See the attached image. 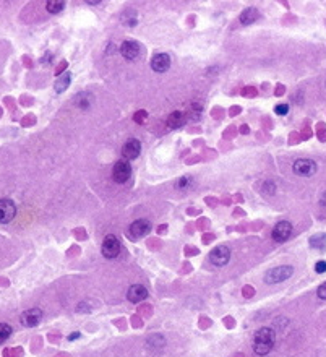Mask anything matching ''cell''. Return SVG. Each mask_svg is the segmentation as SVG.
<instances>
[{
  "label": "cell",
  "instance_id": "7402d4cb",
  "mask_svg": "<svg viewBox=\"0 0 326 357\" xmlns=\"http://www.w3.org/2000/svg\"><path fill=\"white\" fill-rule=\"evenodd\" d=\"M190 185H191V179H190V177H182V179L177 180V185H175V187L182 190V189L190 187Z\"/></svg>",
  "mask_w": 326,
  "mask_h": 357
},
{
  "label": "cell",
  "instance_id": "f1b7e54d",
  "mask_svg": "<svg viewBox=\"0 0 326 357\" xmlns=\"http://www.w3.org/2000/svg\"><path fill=\"white\" fill-rule=\"evenodd\" d=\"M86 3H89V5H98V3H101L99 0H88Z\"/></svg>",
  "mask_w": 326,
  "mask_h": 357
},
{
  "label": "cell",
  "instance_id": "44dd1931",
  "mask_svg": "<svg viewBox=\"0 0 326 357\" xmlns=\"http://www.w3.org/2000/svg\"><path fill=\"white\" fill-rule=\"evenodd\" d=\"M75 103H77L82 109H88L89 108V96H86V93H80L77 96V99H75Z\"/></svg>",
  "mask_w": 326,
  "mask_h": 357
},
{
  "label": "cell",
  "instance_id": "ba28073f",
  "mask_svg": "<svg viewBox=\"0 0 326 357\" xmlns=\"http://www.w3.org/2000/svg\"><path fill=\"white\" fill-rule=\"evenodd\" d=\"M292 234V224L289 221H279L277 224L272 227L271 236L276 242H286Z\"/></svg>",
  "mask_w": 326,
  "mask_h": 357
},
{
  "label": "cell",
  "instance_id": "52a82bcc",
  "mask_svg": "<svg viewBox=\"0 0 326 357\" xmlns=\"http://www.w3.org/2000/svg\"><path fill=\"white\" fill-rule=\"evenodd\" d=\"M42 320V310L41 308H28L21 313L20 322L23 325L25 328H33L36 325H39V322Z\"/></svg>",
  "mask_w": 326,
  "mask_h": 357
},
{
  "label": "cell",
  "instance_id": "3957f363",
  "mask_svg": "<svg viewBox=\"0 0 326 357\" xmlns=\"http://www.w3.org/2000/svg\"><path fill=\"white\" fill-rule=\"evenodd\" d=\"M317 163L313 159H307V158H300L297 159L296 163L292 164V170L296 175H300V177H310L317 172Z\"/></svg>",
  "mask_w": 326,
  "mask_h": 357
},
{
  "label": "cell",
  "instance_id": "ac0fdd59",
  "mask_svg": "<svg viewBox=\"0 0 326 357\" xmlns=\"http://www.w3.org/2000/svg\"><path fill=\"white\" fill-rule=\"evenodd\" d=\"M70 80H72L70 73H65V75H63L62 78H57V82H55V91L57 93L65 91V89L68 88V84H70Z\"/></svg>",
  "mask_w": 326,
  "mask_h": 357
},
{
  "label": "cell",
  "instance_id": "e0dca14e",
  "mask_svg": "<svg viewBox=\"0 0 326 357\" xmlns=\"http://www.w3.org/2000/svg\"><path fill=\"white\" fill-rule=\"evenodd\" d=\"M47 12L49 13H60L63 8H65V2H62V0H49L46 5Z\"/></svg>",
  "mask_w": 326,
  "mask_h": 357
},
{
  "label": "cell",
  "instance_id": "8fae6325",
  "mask_svg": "<svg viewBox=\"0 0 326 357\" xmlns=\"http://www.w3.org/2000/svg\"><path fill=\"white\" fill-rule=\"evenodd\" d=\"M148 297V289L141 284H133L127 292V299L133 303H140Z\"/></svg>",
  "mask_w": 326,
  "mask_h": 357
},
{
  "label": "cell",
  "instance_id": "4316f807",
  "mask_svg": "<svg viewBox=\"0 0 326 357\" xmlns=\"http://www.w3.org/2000/svg\"><path fill=\"white\" fill-rule=\"evenodd\" d=\"M80 336H82V333L77 331V333H72L70 336H68V341H75V339H78Z\"/></svg>",
  "mask_w": 326,
  "mask_h": 357
},
{
  "label": "cell",
  "instance_id": "ffe728a7",
  "mask_svg": "<svg viewBox=\"0 0 326 357\" xmlns=\"http://www.w3.org/2000/svg\"><path fill=\"white\" fill-rule=\"evenodd\" d=\"M10 334H12V327H10L8 323H0V344L5 343Z\"/></svg>",
  "mask_w": 326,
  "mask_h": 357
},
{
  "label": "cell",
  "instance_id": "9c48e42d",
  "mask_svg": "<svg viewBox=\"0 0 326 357\" xmlns=\"http://www.w3.org/2000/svg\"><path fill=\"white\" fill-rule=\"evenodd\" d=\"M120 253V241L115 236H108L103 242V255L106 258H115Z\"/></svg>",
  "mask_w": 326,
  "mask_h": 357
},
{
  "label": "cell",
  "instance_id": "4fadbf2b",
  "mask_svg": "<svg viewBox=\"0 0 326 357\" xmlns=\"http://www.w3.org/2000/svg\"><path fill=\"white\" fill-rule=\"evenodd\" d=\"M120 54L124 55V58H127V60H136L138 55H140V46H138L135 41H125L124 44L120 46Z\"/></svg>",
  "mask_w": 326,
  "mask_h": 357
},
{
  "label": "cell",
  "instance_id": "484cf974",
  "mask_svg": "<svg viewBox=\"0 0 326 357\" xmlns=\"http://www.w3.org/2000/svg\"><path fill=\"white\" fill-rule=\"evenodd\" d=\"M145 119H146V112H136L135 114V122L136 124H145Z\"/></svg>",
  "mask_w": 326,
  "mask_h": 357
},
{
  "label": "cell",
  "instance_id": "7c38bea8",
  "mask_svg": "<svg viewBox=\"0 0 326 357\" xmlns=\"http://www.w3.org/2000/svg\"><path fill=\"white\" fill-rule=\"evenodd\" d=\"M141 153V143L135 140V138H132V140H128L124 148H122V156L125 159H135L140 156Z\"/></svg>",
  "mask_w": 326,
  "mask_h": 357
},
{
  "label": "cell",
  "instance_id": "30bf717a",
  "mask_svg": "<svg viewBox=\"0 0 326 357\" xmlns=\"http://www.w3.org/2000/svg\"><path fill=\"white\" fill-rule=\"evenodd\" d=\"M149 231H151V222H149L148 220H143V218H141V220L133 221L130 224V236L133 239L146 236Z\"/></svg>",
  "mask_w": 326,
  "mask_h": 357
},
{
  "label": "cell",
  "instance_id": "6da1fadb",
  "mask_svg": "<svg viewBox=\"0 0 326 357\" xmlns=\"http://www.w3.org/2000/svg\"><path fill=\"white\" fill-rule=\"evenodd\" d=\"M276 343V333L272 328L263 327L255 333L253 336V353L256 356H266L270 351L274 348Z\"/></svg>",
  "mask_w": 326,
  "mask_h": 357
},
{
  "label": "cell",
  "instance_id": "277c9868",
  "mask_svg": "<svg viewBox=\"0 0 326 357\" xmlns=\"http://www.w3.org/2000/svg\"><path fill=\"white\" fill-rule=\"evenodd\" d=\"M231 260V248L226 245H217L210 252V262L215 266H226Z\"/></svg>",
  "mask_w": 326,
  "mask_h": 357
},
{
  "label": "cell",
  "instance_id": "cb8c5ba5",
  "mask_svg": "<svg viewBox=\"0 0 326 357\" xmlns=\"http://www.w3.org/2000/svg\"><path fill=\"white\" fill-rule=\"evenodd\" d=\"M315 271H317L318 275L326 273V262H325V260H320V262H317V265H315Z\"/></svg>",
  "mask_w": 326,
  "mask_h": 357
},
{
  "label": "cell",
  "instance_id": "2e32d148",
  "mask_svg": "<svg viewBox=\"0 0 326 357\" xmlns=\"http://www.w3.org/2000/svg\"><path fill=\"white\" fill-rule=\"evenodd\" d=\"M184 124H185V117L182 112H179V110H175V112L169 115V119H167L169 129H179V127H182Z\"/></svg>",
  "mask_w": 326,
  "mask_h": 357
},
{
  "label": "cell",
  "instance_id": "83f0119b",
  "mask_svg": "<svg viewBox=\"0 0 326 357\" xmlns=\"http://www.w3.org/2000/svg\"><path fill=\"white\" fill-rule=\"evenodd\" d=\"M51 60H52V55H51V54H46V57H44V58H41V62H42V63L51 62Z\"/></svg>",
  "mask_w": 326,
  "mask_h": 357
},
{
  "label": "cell",
  "instance_id": "603a6c76",
  "mask_svg": "<svg viewBox=\"0 0 326 357\" xmlns=\"http://www.w3.org/2000/svg\"><path fill=\"white\" fill-rule=\"evenodd\" d=\"M274 112L277 115H286L287 112H289V104H277L274 108Z\"/></svg>",
  "mask_w": 326,
  "mask_h": 357
},
{
  "label": "cell",
  "instance_id": "9a60e30c",
  "mask_svg": "<svg viewBox=\"0 0 326 357\" xmlns=\"http://www.w3.org/2000/svg\"><path fill=\"white\" fill-rule=\"evenodd\" d=\"M258 10L253 8V7H250V8H245L242 13H240V23L242 25H252L256 21V18H258Z\"/></svg>",
  "mask_w": 326,
  "mask_h": 357
},
{
  "label": "cell",
  "instance_id": "7a4b0ae2",
  "mask_svg": "<svg viewBox=\"0 0 326 357\" xmlns=\"http://www.w3.org/2000/svg\"><path fill=\"white\" fill-rule=\"evenodd\" d=\"M294 273V268L289 265H282V266H276V268L270 270L265 276V282L266 284H279V282L289 279Z\"/></svg>",
  "mask_w": 326,
  "mask_h": 357
},
{
  "label": "cell",
  "instance_id": "d6986e66",
  "mask_svg": "<svg viewBox=\"0 0 326 357\" xmlns=\"http://www.w3.org/2000/svg\"><path fill=\"white\" fill-rule=\"evenodd\" d=\"M310 247H313V248H318V250H322L325 248V245H326V234H317V236H313L312 239H310Z\"/></svg>",
  "mask_w": 326,
  "mask_h": 357
},
{
  "label": "cell",
  "instance_id": "5bb4252c",
  "mask_svg": "<svg viewBox=\"0 0 326 357\" xmlns=\"http://www.w3.org/2000/svg\"><path fill=\"white\" fill-rule=\"evenodd\" d=\"M170 67V57L169 54H156L151 58V68L158 73L167 72Z\"/></svg>",
  "mask_w": 326,
  "mask_h": 357
},
{
  "label": "cell",
  "instance_id": "8992f818",
  "mask_svg": "<svg viewBox=\"0 0 326 357\" xmlns=\"http://www.w3.org/2000/svg\"><path fill=\"white\" fill-rule=\"evenodd\" d=\"M132 175V166L127 161H119L112 169V179L117 184H125Z\"/></svg>",
  "mask_w": 326,
  "mask_h": 357
},
{
  "label": "cell",
  "instance_id": "d4e9b609",
  "mask_svg": "<svg viewBox=\"0 0 326 357\" xmlns=\"http://www.w3.org/2000/svg\"><path fill=\"white\" fill-rule=\"evenodd\" d=\"M317 296H318V299L326 301V282H323V284L317 289Z\"/></svg>",
  "mask_w": 326,
  "mask_h": 357
},
{
  "label": "cell",
  "instance_id": "5b68a950",
  "mask_svg": "<svg viewBox=\"0 0 326 357\" xmlns=\"http://www.w3.org/2000/svg\"><path fill=\"white\" fill-rule=\"evenodd\" d=\"M17 216V206L10 198H0V224H8Z\"/></svg>",
  "mask_w": 326,
  "mask_h": 357
}]
</instances>
